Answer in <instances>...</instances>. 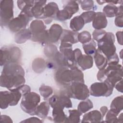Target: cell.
<instances>
[{
    "instance_id": "1",
    "label": "cell",
    "mask_w": 123,
    "mask_h": 123,
    "mask_svg": "<svg viewBox=\"0 0 123 123\" xmlns=\"http://www.w3.org/2000/svg\"><path fill=\"white\" fill-rule=\"evenodd\" d=\"M114 42L115 36L111 32H106L104 36L98 41V49L106 56L107 60L116 53Z\"/></svg>"
},
{
    "instance_id": "2",
    "label": "cell",
    "mask_w": 123,
    "mask_h": 123,
    "mask_svg": "<svg viewBox=\"0 0 123 123\" xmlns=\"http://www.w3.org/2000/svg\"><path fill=\"white\" fill-rule=\"evenodd\" d=\"M63 93L70 98L82 100L87 99L90 95L87 86L81 82H72Z\"/></svg>"
},
{
    "instance_id": "3",
    "label": "cell",
    "mask_w": 123,
    "mask_h": 123,
    "mask_svg": "<svg viewBox=\"0 0 123 123\" xmlns=\"http://www.w3.org/2000/svg\"><path fill=\"white\" fill-rule=\"evenodd\" d=\"M25 80L24 75L21 74H4L0 77V86L7 88L10 91L19 89L25 85Z\"/></svg>"
},
{
    "instance_id": "4",
    "label": "cell",
    "mask_w": 123,
    "mask_h": 123,
    "mask_svg": "<svg viewBox=\"0 0 123 123\" xmlns=\"http://www.w3.org/2000/svg\"><path fill=\"white\" fill-rule=\"evenodd\" d=\"M40 101V96L36 92H30L23 96L20 106L22 110L31 115H35V111Z\"/></svg>"
},
{
    "instance_id": "5",
    "label": "cell",
    "mask_w": 123,
    "mask_h": 123,
    "mask_svg": "<svg viewBox=\"0 0 123 123\" xmlns=\"http://www.w3.org/2000/svg\"><path fill=\"white\" fill-rule=\"evenodd\" d=\"M32 33V40L33 41L40 43H47L48 30H46V26L44 22L40 20L33 21L29 29Z\"/></svg>"
},
{
    "instance_id": "6",
    "label": "cell",
    "mask_w": 123,
    "mask_h": 123,
    "mask_svg": "<svg viewBox=\"0 0 123 123\" xmlns=\"http://www.w3.org/2000/svg\"><path fill=\"white\" fill-rule=\"evenodd\" d=\"M21 58V49L16 47H3L0 49V64L1 66L9 63H18Z\"/></svg>"
},
{
    "instance_id": "7",
    "label": "cell",
    "mask_w": 123,
    "mask_h": 123,
    "mask_svg": "<svg viewBox=\"0 0 123 123\" xmlns=\"http://www.w3.org/2000/svg\"><path fill=\"white\" fill-rule=\"evenodd\" d=\"M107 65V67L103 69L106 80L114 87L117 83L123 79V67L119 63H108Z\"/></svg>"
},
{
    "instance_id": "8",
    "label": "cell",
    "mask_w": 123,
    "mask_h": 123,
    "mask_svg": "<svg viewBox=\"0 0 123 123\" xmlns=\"http://www.w3.org/2000/svg\"><path fill=\"white\" fill-rule=\"evenodd\" d=\"M22 96L19 89L13 91H2L0 92V107L6 109L9 106L16 105Z\"/></svg>"
},
{
    "instance_id": "9",
    "label": "cell",
    "mask_w": 123,
    "mask_h": 123,
    "mask_svg": "<svg viewBox=\"0 0 123 123\" xmlns=\"http://www.w3.org/2000/svg\"><path fill=\"white\" fill-rule=\"evenodd\" d=\"M114 87L107 80L95 82L90 87V95L96 97H109L112 93Z\"/></svg>"
},
{
    "instance_id": "10",
    "label": "cell",
    "mask_w": 123,
    "mask_h": 123,
    "mask_svg": "<svg viewBox=\"0 0 123 123\" xmlns=\"http://www.w3.org/2000/svg\"><path fill=\"white\" fill-rule=\"evenodd\" d=\"M0 22L1 27L8 25L13 19V1L10 0H0Z\"/></svg>"
},
{
    "instance_id": "11",
    "label": "cell",
    "mask_w": 123,
    "mask_h": 123,
    "mask_svg": "<svg viewBox=\"0 0 123 123\" xmlns=\"http://www.w3.org/2000/svg\"><path fill=\"white\" fill-rule=\"evenodd\" d=\"M32 18L25 13L21 12L17 17L13 18L10 22L8 26L12 32H18L22 29H25Z\"/></svg>"
},
{
    "instance_id": "12",
    "label": "cell",
    "mask_w": 123,
    "mask_h": 123,
    "mask_svg": "<svg viewBox=\"0 0 123 123\" xmlns=\"http://www.w3.org/2000/svg\"><path fill=\"white\" fill-rule=\"evenodd\" d=\"M60 51L63 55L67 67L71 68L76 65L74 50L72 49V44L61 42L60 46Z\"/></svg>"
},
{
    "instance_id": "13",
    "label": "cell",
    "mask_w": 123,
    "mask_h": 123,
    "mask_svg": "<svg viewBox=\"0 0 123 123\" xmlns=\"http://www.w3.org/2000/svg\"><path fill=\"white\" fill-rule=\"evenodd\" d=\"M56 82L63 86H69L73 82V74L71 69L66 67L59 69L55 74Z\"/></svg>"
},
{
    "instance_id": "14",
    "label": "cell",
    "mask_w": 123,
    "mask_h": 123,
    "mask_svg": "<svg viewBox=\"0 0 123 123\" xmlns=\"http://www.w3.org/2000/svg\"><path fill=\"white\" fill-rule=\"evenodd\" d=\"M49 104L53 108L60 106L63 108L72 107V103L69 98L65 94L62 93L60 95H54L49 99Z\"/></svg>"
},
{
    "instance_id": "15",
    "label": "cell",
    "mask_w": 123,
    "mask_h": 123,
    "mask_svg": "<svg viewBox=\"0 0 123 123\" xmlns=\"http://www.w3.org/2000/svg\"><path fill=\"white\" fill-rule=\"evenodd\" d=\"M63 32L62 26L57 24H53L48 30L47 44L56 43L61 38Z\"/></svg>"
},
{
    "instance_id": "16",
    "label": "cell",
    "mask_w": 123,
    "mask_h": 123,
    "mask_svg": "<svg viewBox=\"0 0 123 123\" xmlns=\"http://www.w3.org/2000/svg\"><path fill=\"white\" fill-rule=\"evenodd\" d=\"M23 68L18 63L12 62L4 65L1 74H21L25 76Z\"/></svg>"
},
{
    "instance_id": "17",
    "label": "cell",
    "mask_w": 123,
    "mask_h": 123,
    "mask_svg": "<svg viewBox=\"0 0 123 123\" xmlns=\"http://www.w3.org/2000/svg\"><path fill=\"white\" fill-rule=\"evenodd\" d=\"M59 11V7L56 3L54 2H49L44 7L43 19H54L56 20V14Z\"/></svg>"
},
{
    "instance_id": "18",
    "label": "cell",
    "mask_w": 123,
    "mask_h": 123,
    "mask_svg": "<svg viewBox=\"0 0 123 123\" xmlns=\"http://www.w3.org/2000/svg\"><path fill=\"white\" fill-rule=\"evenodd\" d=\"M92 21V26L96 30L103 29L106 27L108 24L106 17L102 12H96Z\"/></svg>"
},
{
    "instance_id": "19",
    "label": "cell",
    "mask_w": 123,
    "mask_h": 123,
    "mask_svg": "<svg viewBox=\"0 0 123 123\" xmlns=\"http://www.w3.org/2000/svg\"><path fill=\"white\" fill-rule=\"evenodd\" d=\"M78 34L77 32L64 29L60 38L61 42L70 43L72 45L78 43Z\"/></svg>"
},
{
    "instance_id": "20",
    "label": "cell",
    "mask_w": 123,
    "mask_h": 123,
    "mask_svg": "<svg viewBox=\"0 0 123 123\" xmlns=\"http://www.w3.org/2000/svg\"><path fill=\"white\" fill-rule=\"evenodd\" d=\"M46 2V0H35V4L31 9V13L33 17L38 19H43L44 7Z\"/></svg>"
},
{
    "instance_id": "21",
    "label": "cell",
    "mask_w": 123,
    "mask_h": 123,
    "mask_svg": "<svg viewBox=\"0 0 123 123\" xmlns=\"http://www.w3.org/2000/svg\"><path fill=\"white\" fill-rule=\"evenodd\" d=\"M103 117L100 112L98 110H93L85 113L83 117L82 123L101 122Z\"/></svg>"
},
{
    "instance_id": "22",
    "label": "cell",
    "mask_w": 123,
    "mask_h": 123,
    "mask_svg": "<svg viewBox=\"0 0 123 123\" xmlns=\"http://www.w3.org/2000/svg\"><path fill=\"white\" fill-rule=\"evenodd\" d=\"M76 63L82 70H86L91 68L93 66V59L91 56L82 54L77 60Z\"/></svg>"
},
{
    "instance_id": "23",
    "label": "cell",
    "mask_w": 123,
    "mask_h": 123,
    "mask_svg": "<svg viewBox=\"0 0 123 123\" xmlns=\"http://www.w3.org/2000/svg\"><path fill=\"white\" fill-rule=\"evenodd\" d=\"M94 58L96 65L99 70L105 69L107 66L108 61L107 58L98 49L94 55Z\"/></svg>"
},
{
    "instance_id": "24",
    "label": "cell",
    "mask_w": 123,
    "mask_h": 123,
    "mask_svg": "<svg viewBox=\"0 0 123 123\" xmlns=\"http://www.w3.org/2000/svg\"><path fill=\"white\" fill-rule=\"evenodd\" d=\"M32 33L29 29H24L17 32L14 37L15 42L17 44H22L32 38Z\"/></svg>"
},
{
    "instance_id": "25",
    "label": "cell",
    "mask_w": 123,
    "mask_h": 123,
    "mask_svg": "<svg viewBox=\"0 0 123 123\" xmlns=\"http://www.w3.org/2000/svg\"><path fill=\"white\" fill-rule=\"evenodd\" d=\"M63 108L56 106L53 108L52 116L55 123H66L67 116L63 111Z\"/></svg>"
},
{
    "instance_id": "26",
    "label": "cell",
    "mask_w": 123,
    "mask_h": 123,
    "mask_svg": "<svg viewBox=\"0 0 123 123\" xmlns=\"http://www.w3.org/2000/svg\"><path fill=\"white\" fill-rule=\"evenodd\" d=\"M49 104L46 101L42 102L37 106L35 111V115H37L42 119H45L49 111Z\"/></svg>"
},
{
    "instance_id": "27",
    "label": "cell",
    "mask_w": 123,
    "mask_h": 123,
    "mask_svg": "<svg viewBox=\"0 0 123 123\" xmlns=\"http://www.w3.org/2000/svg\"><path fill=\"white\" fill-rule=\"evenodd\" d=\"M123 109V96H118L114 98L110 105V110L118 115Z\"/></svg>"
},
{
    "instance_id": "28",
    "label": "cell",
    "mask_w": 123,
    "mask_h": 123,
    "mask_svg": "<svg viewBox=\"0 0 123 123\" xmlns=\"http://www.w3.org/2000/svg\"><path fill=\"white\" fill-rule=\"evenodd\" d=\"M85 22L80 15L74 17L70 21V27L72 31L78 32L81 30L85 25Z\"/></svg>"
},
{
    "instance_id": "29",
    "label": "cell",
    "mask_w": 123,
    "mask_h": 123,
    "mask_svg": "<svg viewBox=\"0 0 123 123\" xmlns=\"http://www.w3.org/2000/svg\"><path fill=\"white\" fill-rule=\"evenodd\" d=\"M63 9L65 10L72 16L73 14L76 13L79 10V6L77 2L74 0L65 1Z\"/></svg>"
},
{
    "instance_id": "30",
    "label": "cell",
    "mask_w": 123,
    "mask_h": 123,
    "mask_svg": "<svg viewBox=\"0 0 123 123\" xmlns=\"http://www.w3.org/2000/svg\"><path fill=\"white\" fill-rule=\"evenodd\" d=\"M118 12V7L112 3H109L103 9V13L106 17H113L116 16Z\"/></svg>"
},
{
    "instance_id": "31",
    "label": "cell",
    "mask_w": 123,
    "mask_h": 123,
    "mask_svg": "<svg viewBox=\"0 0 123 123\" xmlns=\"http://www.w3.org/2000/svg\"><path fill=\"white\" fill-rule=\"evenodd\" d=\"M93 107V104L89 99H86L81 101L77 107V110L81 115L86 113Z\"/></svg>"
},
{
    "instance_id": "32",
    "label": "cell",
    "mask_w": 123,
    "mask_h": 123,
    "mask_svg": "<svg viewBox=\"0 0 123 123\" xmlns=\"http://www.w3.org/2000/svg\"><path fill=\"white\" fill-rule=\"evenodd\" d=\"M96 43L94 40L91 39L89 42L83 44V48L85 53L89 56H94L96 51Z\"/></svg>"
},
{
    "instance_id": "33",
    "label": "cell",
    "mask_w": 123,
    "mask_h": 123,
    "mask_svg": "<svg viewBox=\"0 0 123 123\" xmlns=\"http://www.w3.org/2000/svg\"><path fill=\"white\" fill-rule=\"evenodd\" d=\"M70 69L71 70L73 74L72 82L85 83L84 74L80 69H79L76 66L70 68Z\"/></svg>"
},
{
    "instance_id": "34",
    "label": "cell",
    "mask_w": 123,
    "mask_h": 123,
    "mask_svg": "<svg viewBox=\"0 0 123 123\" xmlns=\"http://www.w3.org/2000/svg\"><path fill=\"white\" fill-rule=\"evenodd\" d=\"M69 116L67 117L66 123H79L80 122V116L81 115L77 110H69Z\"/></svg>"
},
{
    "instance_id": "35",
    "label": "cell",
    "mask_w": 123,
    "mask_h": 123,
    "mask_svg": "<svg viewBox=\"0 0 123 123\" xmlns=\"http://www.w3.org/2000/svg\"><path fill=\"white\" fill-rule=\"evenodd\" d=\"M78 42H80L82 44H86L89 42L92 39L91 34L87 31H82L78 34Z\"/></svg>"
},
{
    "instance_id": "36",
    "label": "cell",
    "mask_w": 123,
    "mask_h": 123,
    "mask_svg": "<svg viewBox=\"0 0 123 123\" xmlns=\"http://www.w3.org/2000/svg\"><path fill=\"white\" fill-rule=\"evenodd\" d=\"M39 91L41 95L45 99L48 98L52 95L53 93L52 88L49 86L45 85H42L39 87Z\"/></svg>"
},
{
    "instance_id": "37",
    "label": "cell",
    "mask_w": 123,
    "mask_h": 123,
    "mask_svg": "<svg viewBox=\"0 0 123 123\" xmlns=\"http://www.w3.org/2000/svg\"><path fill=\"white\" fill-rule=\"evenodd\" d=\"M58 51L55 45L49 44L44 48V53L46 56L49 58L54 57Z\"/></svg>"
},
{
    "instance_id": "38",
    "label": "cell",
    "mask_w": 123,
    "mask_h": 123,
    "mask_svg": "<svg viewBox=\"0 0 123 123\" xmlns=\"http://www.w3.org/2000/svg\"><path fill=\"white\" fill-rule=\"evenodd\" d=\"M72 16L67 12L65 10L62 9L59 10L57 13L56 16V20L60 21H64L70 19Z\"/></svg>"
},
{
    "instance_id": "39",
    "label": "cell",
    "mask_w": 123,
    "mask_h": 123,
    "mask_svg": "<svg viewBox=\"0 0 123 123\" xmlns=\"http://www.w3.org/2000/svg\"><path fill=\"white\" fill-rule=\"evenodd\" d=\"M95 14L96 12L94 11H89L83 12L80 16L84 20L85 24H87L93 20Z\"/></svg>"
},
{
    "instance_id": "40",
    "label": "cell",
    "mask_w": 123,
    "mask_h": 123,
    "mask_svg": "<svg viewBox=\"0 0 123 123\" xmlns=\"http://www.w3.org/2000/svg\"><path fill=\"white\" fill-rule=\"evenodd\" d=\"M81 5L82 9L84 11H89L93 9L94 6V1L93 0H79L77 1Z\"/></svg>"
},
{
    "instance_id": "41",
    "label": "cell",
    "mask_w": 123,
    "mask_h": 123,
    "mask_svg": "<svg viewBox=\"0 0 123 123\" xmlns=\"http://www.w3.org/2000/svg\"><path fill=\"white\" fill-rule=\"evenodd\" d=\"M105 121L104 122L107 123H117V116L115 112L112 111L111 110L108 111L106 114Z\"/></svg>"
},
{
    "instance_id": "42",
    "label": "cell",
    "mask_w": 123,
    "mask_h": 123,
    "mask_svg": "<svg viewBox=\"0 0 123 123\" xmlns=\"http://www.w3.org/2000/svg\"><path fill=\"white\" fill-rule=\"evenodd\" d=\"M106 33V32L103 30H95L92 34L93 38L94 40H96L97 42L100 40L105 35Z\"/></svg>"
},
{
    "instance_id": "43",
    "label": "cell",
    "mask_w": 123,
    "mask_h": 123,
    "mask_svg": "<svg viewBox=\"0 0 123 123\" xmlns=\"http://www.w3.org/2000/svg\"><path fill=\"white\" fill-rule=\"evenodd\" d=\"M123 13H118L115 16L114 23H115V25L119 27H122L123 26Z\"/></svg>"
},
{
    "instance_id": "44",
    "label": "cell",
    "mask_w": 123,
    "mask_h": 123,
    "mask_svg": "<svg viewBox=\"0 0 123 123\" xmlns=\"http://www.w3.org/2000/svg\"><path fill=\"white\" fill-rule=\"evenodd\" d=\"M19 90L20 91V92L21 93L22 96H24V95L26 94L27 93L31 92V88H30V86L27 85H24L22 87H21L19 89Z\"/></svg>"
},
{
    "instance_id": "45",
    "label": "cell",
    "mask_w": 123,
    "mask_h": 123,
    "mask_svg": "<svg viewBox=\"0 0 123 123\" xmlns=\"http://www.w3.org/2000/svg\"><path fill=\"white\" fill-rule=\"evenodd\" d=\"M21 123H42V121L36 117H31L21 121Z\"/></svg>"
},
{
    "instance_id": "46",
    "label": "cell",
    "mask_w": 123,
    "mask_h": 123,
    "mask_svg": "<svg viewBox=\"0 0 123 123\" xmlns=\"http://www.w3.org/2000/svg\"><path fill=\"white\" fill-rule=\"evenodd\" d=\"M1 122H6V123H12V119L8 116L6 115H1L0 120Z\"/></svg>"
},
{
    "instance_id": "47",
    "label": "cell",
    "mask_w": 123,
    "mask_h": 123,
    "mask_svg": "<svg viewBox=\"0 0 123 123\" xmlns=\"http://www.w3.org/2000/svg\"><path fill=\"white\" fill-rule=\"evenodd\" d=\"M116 36L117 38V41L118 43L123 45V32L122 31H118L116 33Z\"/></svg>"
},
{
    "instance_id": "48",
    "label": "cell",
    "mask_w": 123,
    "mask_h": 123,
    "mask_svg": "<svg viewBox=\"0 0 123 123\" xmlns=\"http://www.w3.org/2000/svg\"><path fill=\"white\" fill-rule=\"evenodd\" d=\"M119 92L121 93H123V79L120 80L119 82L117 83L114 87Z\"/></svg>"
},
{
    "instance_id": "49",
    "label": "cell",
    "mask_w": 123,
    "mask_h": 123,
    "mask_svg": "<svg viewBox=\"0 0 123 123\" xmlns=\"http://www.w3.org/2000/svg\"><path fill=\"white\" fill-rule=\"evenodd\" d=\"M108 111V109L106 106H102L100 108V112L102 115L103 118L105 116V115H106V114L107 113Z\"/></svg>"
},
{
    "instance_id": "50",
    "label": "cell",
    "mask_w": 123,
    "mask_h": 123,
    "mask_svg": "<svg viewBox=\"0 0 123 123\" xmlns=\"http://www.w3.org/2000/svg\"><path fill=\"white\" fill-rule=\"evenodd\" d=\"M123 113L122 112L119 116L117 117V123H123Z\"/></svg>"
},
{
    "instance_id": "51",
    "label": "cell",
    "mask_w": 123,
    "mask_h": 123,
    "mask_svg": "<svg viewBox=\"0 0 123 123\" xmlns=\"http://www.w3.org/2000/svg\"><path fill=\"white\" fill-rule=\"evenodd\" d=\"M97 2L98 3V4H100V5H102V4H103V3H105V1H103V0H97Z\"/></svg>"
}]
</instances>
